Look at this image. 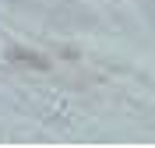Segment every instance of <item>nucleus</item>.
Returning <instances> with one entry per match:
<instances>
[{
	"label": "nucleus",
	"mask_w": 155,
	"mask_h": 148,
	"mask_svg": "<svg viewBox=\"0 0 155 148\" xmlns=\"http://www.w3.org/2000/svg\"><path fill=\"white\" fill-rule=\"evenodd\" d=\"M11 57H14V60H25V64H28V67H49L46 60H42V57H35V53H21V49H14V53H11Z\"/></svg>",
	"instance_id": "1"
}]
</instances>
